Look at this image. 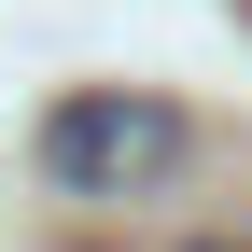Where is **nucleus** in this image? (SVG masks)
<instances>
[{"label":"nucleus","mask_w":252,"mask_h":252,"mask_svg":"<svg viewBox=\"0 0 252 252\" xmlns=\"http://www.w3.org/2000/svg\"><path fill=\"white\" fill-rule=\"evenodd\" d=\"M182 154H196V126L168 98H140V84H84V98L42 112V182L84 210H126V196H168Z\"/></svg>","instance_id":"1"},{"label":"nucleus","mask_w":252,"mask_h":252,"mask_svg":"<svg viewBox=\"0 0 252 252\" xmlns=\"http://www.w3.org/2000/svg\"><path fill=\"white\" fill-rule=\"evenodd\" d=\"M182 252H238V238H182Z\"/></svg>","instance_id":"2"}]
</instances>
